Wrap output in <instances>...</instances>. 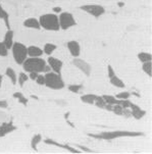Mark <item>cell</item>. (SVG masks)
I'll return each mask as SVG.
<instances>
[{"label": "cell", "mask_w": 152, "mask_h": 154, "mask_svg": "<svg viewBox=\"0 0 152 154\" xmlns=\"http://www.w3.org/2000/svg\"><path fill=\"white\" fill-rule=\"evenodd\" d=\"M138 59L141 63L149 62V61H152V55L149 52H140V53H138Z\"/></svg>", "instance_id": "603a6c76"}, {"label": "cell", "mask_w": 152, "mask_h": 154, "mask_svg": "<svg viewBox=\"0 0 152 154\" xmlns=\"http://www.w3.org/2000/svg\"><path fill=\"white\" fill-rule=\"evenodd\" d=\"M115 75V72L113 69V67H112L110 64H108L107 66V75H108V78H111L112 75Z\"/></svg>", "instance_id": "836d02e7"}, {"label": "cell", "mask_w": 152, "mask_h": 154, "mask_svg": "<svg viewBox=\"0 0 152 154\" xmlns=\"http://www.w3.org/2000/svg\"><path fill=\"white\" fill-rule=\"evenodd\" d=\"M151 66H152L151 61L142 63V70L148 75V77H151Z\"/></svg>", "instance_id": "4316f807"}, {"label": "cell", "mask_w": 152, "mask_h": 154, "mask_svg": "<svg viewBox=\"0 0 152 154\" xmlns=\"http://www.w3.org/2000/svg\"><path fill=\"white\" fill-rule=\"evenodd\" d=\"M8 52H9V49L7 48L6 45H5L2 41H0V56L6 57L8 55Z\"/></svg>", "instance_id": "83f0119b"}, {"label": "cell", "mask_w": 152, "mask_h": 154, "mask_svg": "<svg viewBox=\"0 0 152 154\" xmlns=\"http://www.w3.org/2000/svg\"><path fill=\"white\" fill-rule=\"evenodd\" d=\"M138 136H143L142 133L133 132V131H108V132H102L98 135H90V137L95 138V139L106 140L110 141L114 139L124 137H138Z\"/></svg>", "instance_id": "7a4b0ae2"}, {"label": "cell", "mask_w": 152, "mask_h": 154, "mask_svg": "<svg viewBox=\"0 0 152 154\" xmlns=\"http://www.w3.org/2000/svg\"><path fill=\"white\" fill-rule=\"evenodd\" d=\"M96 94H84V95L81 96V101L83 103H86V104H94L95 102L96 98H97Z\"/></svg>", "instance_id": "ffe728a7"}, {"label": "cell", "mask_w": 152, "mask_h": 154, "mask_svg": "<svg viewBox=\"0 0 152 154\" xmlns=\"http://www.w3.org/2000/svg\"><path fill=\"white\" fill-rule=\"evenodd\" d=\"M43 54V49L40 48L39 46H28V57H41Z\"/></svg>", "instance_id": "9a60e30c"}, {"label": "cell", "mask_w": 152, "mask_h": 154, "mask_svg": "<svg viewBox=\"0 0 152 154\" xmlns=\"http://www.w3.org/2000/svg\"><path fill=\"white\" fill-rule=\"evenodd\" d=\"M112 107H113V105H111V104H106L105 105V110L107 111H112Z\"/></svg>", "instance_id": "f35d334b"}, {"label": "cell", "mask_w": 152, "mask_h": 154, "mask_svg": "<svg viewBox=\"0 0 152 154\" xmlns=\"http://www.w3.org/2000/svg\"><path fill=\"white\" fill-rule=\"evenodd\" d=\"M109 83H110L112 86H114V87H116V88H119V89H124L126 87L124 81L120 79V78L117 77L116 75H112L111 78H109Z\"/></svg>", "instance_id": "e0dca14e"}, {"label": "cell", "mask_w": 152, "mask_h": 154, "mask_svg": "<svg viewBox=\"0 0 152 154\" xmlns=\"http://www.w3.org/2000/svg\"><path fill=\"white\" fill-rule=\"evenodd\" d=\"M57 45L54 43H46L43 47V53L48 56H51L56 51Z\"/></svg>", "instance_id": "ac0fdd59"}, {"label": "cell", "mask_w": 152, "mask_h": 154, "mask_svg": "<svg viewBox=\"0 0 152 154\" xmlns=\"http://www.w3.org/2000/svg\"><path fill=\"white\" fill-rule=\"evenodd\" d=\"M17 130V127L14 126L11 122H3L0 125V138L5 137L6 135L10 134Z\"/></svg>", "instance_id": "5bb4252c"}, {"label": "cell", "mask_w": 152, "mask_h": 154, "mask_svg": "<svg viewBox=\"0 0 152 154\" xmlns=\"http://www.w3.org/2000/svg\"><path fill=\"white\" fill-rule=\"evenodd\" d=\"M73 64L75 66V67H77L79 70H81V72H82L84 75H87V77H89V75H91L92 67H91V66L86 60L80 58V56L74 57V59H73Z\"/></svg>", "instance_id": "ba28073f"}, {"label": "cell", "mask_w": 152, "mask_h": 154, "mask_svg": "<svg viewBox=\"0 0 152 154\" xmlns=\"http://www.w3.org/2000/svg\"><path fill=\"white\" fill-rule=\"evenodd\" d=\"M67 48L69 50L70 54L73 57H79L81 54V45L78 41L75 40H70L67 41Z\"/></svg>", "instance_id": "30bf717a"}, {"label": "cell", "mask_w": 152, "mask_h": 154, "mask_svg": "<svg viewBox=\"0 0 152 154\" xmlns=\"http://www.w3.org/2000/svg\"><path fill=\"white\" fill-rule=\"evenodd\" d=\"M46 62L49 66V67H50L51 72H56V74H60V72H61L62 67H64V62H62L61 59L51 55L48 57Z\"/></svg>", "instance_id": "9c48e42d"}, {"label": "cell", "mask_w": 152, "mask_h": 154, "mask_svg": "<svg viewBox=\"0 0 152 154\" xmlns=\"http://www.w3.org/2000/svg\"><path fill=\"white\" fill-rule=\"evenodd\" d=\"M123 110H124V108L119 104H114L112 107V112H114L116 116H123Z\"/></svg>", "instance_id": "1f68e13d"}, {"label": "cell", "mask_w": 152, "mask_h": 154, "mask_svg": "<svg viewBox=\"0 0 152 154\" xmlns=\"http://www.w3.org/2000/svg\"><path fill=\"white\" fill-rule=\"evenodd\" d=\"M130 109H131V116H133L134 119H143V117L145 116V114H146L145 110H143L140 106H138L137 104H135L133 102H132V104H131Z\"/></svg>", "instance_id": "8fae6325"}, {"label": "cell", "mask_w": 152, "mask_h": 154, "mask_svg": "<svg viewBox=\"0 0 152 154\" xmlns=\"http://www.w3.org/2000/svg\"><path fill=\"white\" fill-rule=\"evenodd\" d=\"M62 10H61V8H60V7H58V6H56V7H54L53 8V14H60V12H61Z\"/></svg>", "instance_id": "74e56055"}, {"label": "cell", "mask_w": 152, "mask_h": 154, "mask_svg": "<svg viewBox=\"0 0 152 154\" xmlns=\"http://www.w3.org/2000/svg\"><path fill=\"white\" fill-rule=\"evenodd\" d=\"M80 9L94 17H100L105 12V8L100 4H84L81 5Z\"/></svg>", "instance_id": "52a82bcc"}, {"label": "cell", "mask_w": 152, "mask_h": 154, "mask_svg": "<svg viewBox=\"0 0 152 154\" xmlns=\"http://www.w3.org/2000/svg\"><path fill=\"white\" fill-rule=\"evenodd\" d=\"M23 26L27 29H32V30H40L41 26L39 23V20L36 17H29L23 20Z\"/></svg>", "instance_id": "4fadbf2b"}, {"label": "cell", "mask_w": 152, "mask_h": 154, "mask_svg": "<svg viewBox=\"0 0 152 154\" xmlns=\"http://www.w3.org/2000/svg\"><path fill=\"white\" fill-rule=\"evenodd\" d=\"M42 141V135L41 134H35L33 136V138L31 139V147L33 148L34 150L37 149L38 144Z\"/></svg>", "instance_id": "484cf974"}, {"label": "cell", "mask_w": 152, "mask_h": 154, "mask_svg": "<svg viewBox=\"0 0 152 154\" xmlns=\"http://www.w3.org/2000/svg\"><path fill=\"white\" fill-rule=\"evenodd\" d=\"M29 81V75L28 72H22L17 75V84L20 85V87H23L25 84Z\"/></svg>", "instance_id": "7402d4cb"}, {"label": "cell", "mask_w": 152, "mask_h": 154, "mask_svg": "<svg viewBox=\"0 0 152 154\" xmlns=\"http://www.w3.org/2000/svg\"><path fill=\"white\" fill-rule=\"evenodd\" d=\"M5 75L8 78L12 85H15L17 83V74L12 67H7L5 69Z\"/></svg>", "instance_id": "2e32d148"}, {"label": "cell", "mask_w": 152, "mask_h": 154, "mask_svg": "<svg viewBox=\"0 0 152 154\" xmlns=\"http://www.w3.org/2000/svg\"><path fill=\"white\" fill-rule=\"evenodd\" d=\"M0 20H3L4 25L6 26V29H10V23H9V14L3 7L0 5Z\"/></svg>", "instance_id": "d6986e66"}, {"label": "cell", "mask_w": 152, "mask_h": 154, "mask_svg": "<svg viewBox=\"0 0 152 154\" xmlns=\"http://www.w3.org/2000/svg\"><path fill=\"white\" fill-rule=\"evenodd\" d=\"M123 108H130L131 104H132V101L130 99H119V103Z\"/></svg>", "instance_id": "f546056e"}, {"label": "cell", "mask_w": 152, "mask_h": 154, "mask_svg": "<svg viewBox=\"0 0 152 154\" xmlns=\"http://www.w3.org/2000/svg\"><path fill=\"white\" fill-rule=\"evenodd\" d=\"M23 72H38V74H42V72H50V67L47 64L45 59L42 57H28L23 63L22 64Z\"/></svg>", "instance_id": "6da1fadb"}, {"label": "cell", "mask_w": 152, "mask_h": 154, "mask_svg": "<svg viewBox=\"0 0 152 154\" xmlns=\"http://www.w3.org/2000/svg\"><path fill=\"white\" fill-rule=\"evenodd\" d=\"M12 97H14V99H17V100L19 101L22 105H25V106L28 105V102H29L28 98L26 97L22 92H14V95H12Z\"/></svg>", "instance_id": "44dd1931"}, {"label": "cell", "mask_w": 152, "mask_h": 154, "mask_svg": "<svg viewBox=\"0 0 152 154\" xmlns=\"http://www.w3.org/2000/svg\"><path fill=\"white\" fill-rule=\"evenodd\" d=\"M2 42H3L5 45H6L7 48L10 50V48H11L14 43V32L11 30V29H8V30L5 31Z\"/></svg>", "instance_id": "7c38bea8"}, {"label": "cell", "mask_w": 152, "mask_h": 154, "mask_svg": "<svg viewBox=\"0 0 152 154\" xmlns=\"http://www.w3.org/2000/svg\"><path fill=\"white\" fill-rule=\"evenodd\" d=\"M2 85H3V75H0V88L2 87Z\"/></svg>", "instance_id": "ab89813d"}, {"label": "cell", "mask_w": 152, "mask_h": 154, "mask_svg": "<svg viewBox=\"0 0 152 154\" xmlns=\"http://www.w3.org/2000/svg\"><path fill=\"white\" fill-rule=\"evenodd\" d=\"M123 116H125L126 117H130L131 116V109L124 108V110H123Z\"/></svg>", "instance_id": "8d00e7d4"}, {"label": "cell", "mask_w": 152, "mask_h": 154, "mask_svg": "<svg viewBox=\"0 0 152 154\" xmlns=\"http://www.w3.org/2000/svg\"><path fill=\"white\" fill-rule=\"evenodd\" d=\"M94 104H95V106H97L98 108H101V109H104L105 108V105H106V102L103 100V98L101 97V96H97L95 102H94Z\"/></svg>", "instance_id": "f1b7e54d"}, {"label": "cell", "mask_w": 152, "mask_h": 154, "mask_svg": "<svg viewBox=\"0 0 152 154\" xmlns=\"http://www.w3.org/2000/svg\"><path fill=\"white\" fill-rule=\"evenodd\" d=\"M12 57L17 64L22 66L23 61L28 58V46H26L23 43L14 42L12 47L10 48Z\"/></svg>", "instance_id": "5b68a950"}, {"label": "cell", "mask_w": 152, "mask_h": 154, "mask_svg": "<svg viewBox=\"0 0 152 154\" xmlns=\"http://www.w3.org/2000/svg\"><path fill=\"white\" fill-rule=\"evenodd\" d=\"M103 98V100L105 101L106 104H111V105H114V104L119 103V99H116V97L113 95H108V94H104V95L101 96Z\"/></svg>", "instance_id": "d4e9b609"}, {"label": "cell", "mask_w": 152, "mask_h": 154, "mask_svg": "<svg viewBox=\"0 0 152 154\" xmlns=\"http://www.w3.org/2000/svg\"><path fill=\"white\" fill-rule=\"evenodd\" d=\"M116 99H130L131 97V93L128 91H124V92H119L115 95Z\"/></svg>", "instance_id": "4dcf8cb0"}, {"label": "cell", "mask_w": 152, "mask_h": 154, "mask_svg": "<svg viewBox=\"0 0 152 154\" xmlns=\"http://www.w3.org/2000/svg\"><path fill=\"white\" fill-rule=\"evenodd\" d=\"M39 23L42 29L50 32H57L60 30L58 15L56 14H44L39 17Z\"/></svg>", "instance_id": "3957f363"}, {"label": "cell", "mask_w": 152, "mask_h": 154, "mask_svg": "<svg viewBox=\"0 0 152 154\" xmlns=\"http://www.w3.org/2000/svg\"><path fill=\"white\" fill-rule=\"evenodd\" d=\"M28 75H29V79L30 80H32L35 82V80H36V78L38 77V72H28Z\"/></svg>", "instance_id": "d590c367"}, {"label": "cell", "mask_w": 152, "mask_h": 154, "mask_svg": "<svg viewBox=\"0 0 152 154\" xmlns=\"http://www.w3.org/2000/svg\"><path fill=\"white\" fill-rule=\"evenodd\" d=\"M44 77H45L44 86H46L47 88L52 89V90H61L65 87L64 81L60 74H56L50 70L48 72H45Z\"/></svg>", "instance_id": "277c9868"}, {"label": "cell", "mask_w": 152, "mask_h": 154, "mask_svg": "<svg viewBox=\"0 0 152 154\" xmlns=\"http://www.w3.org/2000/svg\"><path fill=\"white\" fill-rule=\"evenodd\" d=\"M35 83L38 85H40V86H44V84H45V77H44V75L39 74L38 77L36 78Z\"/></svg>", "instance_id": "d6a6232c"}, {"label": "cell", "mask_w": 152, "mask_h": 154, "mask_svg": "<svg viewBox=\"0 0 152 154\" xmlns=\"http://www.w3.org/2000/svg\"><path fill=\"white\" fill-rule=\"evenodd\" d=\"M67 89H69L70 92L79 94L84 90V86L82 84H70L67 86Z\"/></svg>", "instance_id": "cb8c5ba5"}, {"label": "cell", "mask_w": 152, "mask_h": 154, "mask_svg": "<svg viewBox=\"0 0 152 154\" xmlns=\"http://www.w3.org/2000/svg\"><path fill=\"white\" fill-rule=\"evenodd\" d=\"M59 20V27L60 30L67 31L69 29L77 26V20H76L75 17L69 11H61L58 15Z\"/></svg>", "instance_id": "8992f818"}, {"label": "cell", "mask_w": 152, "mask_h": 154, "mask_svg": "<svg viewBox=\"0 0 152 154\" xmlns=\"http://www.w3.org/2000/svg\"><path fill=\"white\" fill-rule=\"evenodd\" d=\"M8 107V102H7V100H5V99H1L0 100V108H7Z\"/></svg>", "instance_id": "e575fe53"}]
</instances>
